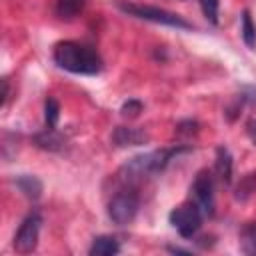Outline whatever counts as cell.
<instances>
[{"mask_svg":"<svg viewBox=\"0 0 256 256\" xmlns=\"http://www.w3.org/2000/svg\"><path fill=\"white\" fill-rule=\"evenodd\" d=\"M190 146L184 144H176L172 148H162V150H152L146 154H138L134 158H130L120 170H118V180L126 186H134L144 182L146 178L162 172L178 154L188 152Z\"/></svg>","mask_w":256,"mask_h":256,"instance_id":"cell-1","label":"cell"},{"mask_svg":"<svg viewBox=\"0 0 256 256\" xmlns=\"http://www.w3.org/2000/svg\"><path fill=\"white\" fill-rule=\"evenodd\" d=\"M54 62L72 74H98L102 68V60L92 48L72 40L54 46Z\"/></svg>","mask_w":256,"mask_h":256,"instance_id":"cell-2","label":"cell"},{"mask_svg":"<svg viewBox=\"0 0 256 256\" xmlns=\"http://www.w3.org/2000/svg\"><path fill=\"white\" fill-rule=\"evenodd\" d=\"M116 6L128 14V16H134V18H140V20H150V22H156V24H164V26H172V28H192L190 22H186L182 16L174 14V12H168V10H162L158 6H144V4H134V2H116Z\"/></svg>","mask_w":256,"mask_h":256,"instance_id":"cell-3","label":"cell"},{"mask_svg":"<svg viewBox=\"0 0 256 256\" xmlns=\"http://www.w3.org/2000/svg\"><path fill=\"white\" fill-rule=\"evenodd\" d=\"M138 206H140L138 194L134 190L126 188V190H120L118 194H114L112 200L108 202V216L114 224L126 226L136 218Z\"/></svg>","mask_w":256,"mask_h":256,"instance_id":"cell-4","label":"cell"},{"mask_svg":"<svg viewBox=\"0 0 256 256\" xmlns=\"http://www.w3.org/2000/svg\"><path fill=\"white\" fill-rule=\"evenodd\" d=\"M168 218H170V224L178 230V234H180L182 238H192V236L198 232L204 214H202V210L196 206V202L190 200V202H184V204L176 206V208L170 212Z\"/></svg>","mask_w":256,"mask_h":256,"instance_id":"cell-5","label":"cell"},{"mask_svg":"<svg viewBox=\"0 0 256 256\" xmlns=\"http://www.w3.org/2000/svg\"><path fill=\"white\" fill-rule=\"evenodd\" d=\"M192 192V202H196V206L202 210L204 216H212L214 214V180L210 176L208 170H200L190 186Z\"/></svg>","mask_w":256,"mask_h":256,"instance_id":"cell-6","label":"cell"},{"mask_svg":"<svg viewBox=\"0 0 256 256\" xmlns=\"http://www.w3.org/2000/svg\"><path fill=\"white\" fill-rule=\"evenodd\" d=\"M40 224H42V218H40L38 212H30L22 220V224H20L16 236H14V250L18 254H30L36 248L38 234H40Z\"/></svg>","mask_w":256,"mask_h":256,"instance_id":"cell-7","label":"cell"},{"mask_svg":"<svg viewBox=\"0 0 256 256\" xmlns=\"http://www.w3.org/2000/svg\"><path fill=\"white\" fill-rule=\"evenodd\" d=\"M112 142L120 148L124 146H140L144 142H148V134L140 128H130V126H118L112 132Z\"/></svg>","mask_w":256,"mask_h":256,"instance_id":"cell-8","label":"cell"},{"mask_svg":"<svg viewBox=\"0 0 256 256\" xmlns=\"http://www.w3.org/2000/svg\"><path fill=\"white\" fill-rule=\"evenodd\" d=\"M34 142L38 148L42 150H50V152H56L64 146V136L56 132V128H46L44 132L36 134L34 136Z\"/></svg>","mask_w":256,"mask_h":256,"instance_id":"cell-9","label":"cell"},{"mask_svg":"<svg viewBox=\"0 0 256 256\" xmlns=\"http://www.w3.org/2000/svg\"><path fill=\"white\" fill-rule=\"evenodd\" d=\"M14 184L16 188L30 200H38L40 194H42V182L36 178V176H30V174H22L18 178H14Z\"/></svg>","mask_w":256,"mask_h":256,"instance_id":"cell-10","label":"cell"},{"mask_svg":"<svg viewBox=\"0 0 256 256\" xmlns=\"http://www.w3.org/2000/svg\"><path fill=\"white\" fill-rule=\"evenodd\" d=\"M232 166H234V162H232L230 152L224 146H220L216 150V174H218V178L224 184H230L232 182Z\"/></svg>","mask_w":256,"mask_h":256,"instance_id":"cell-11","label":"cell"},{"mask_svg":"<svg viewBox=\"0 0 256 256\" xmlns=\"http://www.w3.org/2000/svg\"><path fill=\"white\" fill-rule=\"evenodd\" d=\"M118 252H120V244L114 236H98V238H94V242L90 246L92 256H112Z\"/></svg>","mask_w":256,"mask_h":256,"instance_id":"cell-12","label":"cell"},{"mask_svg":"<svg viewBox=\"0 0 256 256\" xmlns=\"http://www.w3.org/2000/svg\"><path fill=\"white\" fill-rule=\"evenodd\" d=\"M84 8V0H56L54 12L62 20H72L76 18Z\"/></svg>","mask_w":256,"mask_h":256,"instance_id":"cell-13","label":"cell"},{"mask_svg":"<svg viewBox=\"0 0 256 256\" xmlns=\"http://www.w3.org/2000/svg\"><path fill=\"white\" fill-rule=\"evenodd\" d=\"M254 192H256V172H250V174H246V176L240 178V182L236 186V192H234V198L240 200V202H244Z\"/></svg>","mask_w":256,"mask_h":256,"instance_id":"cell-14","label":"cell"},{"mask_svg":"<svg viewBox=\"0 0 256 256\" xmlns=\"http://www.w3.org/2000/svg\"><path fill=\"white\" fill-rule=\"evenodd\" d=\"M240 246L246 254H256V222L244 224L240 230Z\"/></svg>","mask_w":256,"mask_h":256,"instance_id":"cell-15","label":"cell"},{"mask_svg":"<svg viewBox=\"0 0 256 256\" xmlns=\"http://www.w3.org/2000/svg\"><path fill=\"white\" fill-rule=\"evenodd\" d=\"M242 38H244V42H246L248 48H254L256 46V28H254V22H252L248 10L242 12Z\"/></svg>","mask_w":256,"mask_h":256,"instance_id":"cell-16","label":"cell"},{"mask_svg":"<svg viewBox=\"0 0 256 256\" xmlns=\"http://www.w3.org/2000/svg\"><path fill=\"white\" fill-rule=\"evenodd\" d=\"M58 118H60V104L54 98H46V102H44V120H46V126L48 128H56Z\"/></svg>","mask_w":256,"mask_h":256,"instance_id":"cell-17","label":"cell"},{"mask_svg":"<svg viewBox=\"0 0 256 256\" xmlns=\"http://www.w3.org/2000/svg\"><path fill=\"white\" fill-rule=\"evenodd\" d=\"M200 8L212 24H218V0H200Z\"/></svg>","mask_w":256,"mask_h":256,"instance_id":"cell-18","label":"cell"},{"mask_svg":"<svg viewBox=\"0 0 256 256\" xmlns=\"http://www.w3.org/2000/svg\"><path fill=\"white\" fill-rule=\"evenodd\" d=\"M140 112H142V102H138V100H128L120 108V114L124 118H136Z\"/></svg>","mask_w":256,"mask_h":256,"instance_id":"cell-19","label":"cell"},{"mask_svg":"<svg viewBox=\"0 0 256 256\" xmlns=\"http://www.w3.org/2000/svg\"><path fill=\"white\" fill-rule=\"evenodd\" d=\"M198 132V122L196 120H184V122H180L178 126H176V134L178 136H192V134H196Z\"/></svg>","mask_w":256,"mask_h":256,"instance_id":"cell-20","label":"cell"},{"mask_svg":"<svg viewBox=\"0 0 256 256\" xmlns=\"http://www.w3.org/2000/svg\"><path fill=\"white\" fill-rule=\"evenodd\" d=\"M240 100L246 102V104H250V106H256V84H254V86H246V88H242V92H240Z\"/></svg>","mask_w":256,"mask_h":256,"instance_id":"cell-21","label":"cell"},{"mask_svg":"<svg viewBox=\"0 0 256 256\" xmlns=\"http://www.w3.org/2000/svg\"><path fill=\"white\" fill-rule=\"evenodd\" d=\"M246 132H248V136H250V140H252V142L256 144V118L248 122V126H246Z\"/></svg>","mask_w":256,"mask_h":256,"instance_id":"cell-22","label":"cell"},{"mask_svg":"<svg viewBox=\"0 0 256 256\" xmlns=\"http://www.w3.org/2000/svg\"><path fill=\"white\" fill-rule=\"evenodd\" d=\"M2 86H4V94H2V104H6V102H8V96H10V88H8V80H6V78L2 80Z\"/></svg>","mask_w":256,"mask_h":256,"instance_id":"cell-23","label":"cell"}]
</instances>
